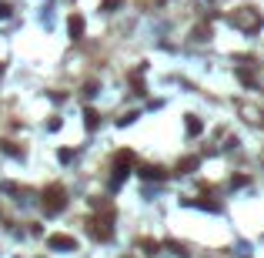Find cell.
Listing matches in <instances>:
<instances>
[{"mask_svg": "<svg viewBox=\"0 0 264 258\" xmlns=\"http://www.w3.org/2000/svg\"><path fill=\"white\" fill-rule=\"evenodd\" d=\"M64 188H60V184H54V188L47 191L44 194V212L47 214H57V212H64Z\"/></svg>", "mask_w": 264, "mask_h": 258, "instance_id": "obj_1", "label": "cell"}, {"mask_svg": "<svg viewBox=\"0 0 264 258\" xmlns=\"http://www.w3.org/2000/svg\"><path fill=\"white\" fill-rule=\"evenodd\" d=\"M47 248H54V252H77V238H70V235H50V238H47Z\"/></svg>", "mask_w": 264, "mask_h": 258, "instance_id": "obj_2", "label": "cell"}, {"mask_svg": "<svg viewBox=\"0 0 264 258\" xmlns=\"http://www.w3.org/2000/svg\"><path fill=\"white\" fill-rule=\"evenodd\" d=\"M90 235L100 238V242H107L110 238V224L107 222H90Z\"/></svg>", "mask_w": 264, "mask_h": 258, "instance_id": "obj_3", "label": "cell"}, {"mask_svg": "<svg viewBox=\"0 0 264 258\" xmlns=\"http://www.w3.org/2000/svg\"><path fill=\"white\" fill-rule=\"evenodd\" d=\"M67 30H70L74 40H80V37H84V17H70V20H67Z\"/></svg>", "mask_w": 264, "mask_h": 258, "instance_id": "obj_4", "label": "cell"}, {"mask_svg": "<svg viewBox=\"0 0 264 258\" xmlns=\"http://www.w3.org/2000/svg\"><path fill=\"white\" fill-rule=\"evenodd\" d=\"M187 131H191V134H198V131H201V121H198V118H187Z\"/></svg>", "mask_w": 264, "mask_h": 258, "instance_id": "obj_5", "label": "cell"}, {"mask_svg": "<svg viewBox=\"0 0 264 258\" xmlns=\"http://www.w3.org/2000/svg\"><path fill=\"white\" fill-rule=\"evenodd\" d=\"M84 118H87V128H90V131H94V128H97V111H87V114H84Z\"/></svg>", "mask_w": 264, "mask_h": 258, "instance_id": "obj_6", "label": "cell"}, {"mask_svg": "<svg viewBox=\"0 0 264 258\" xmlns=\"http://www.w3.org/2000/svg\"><path fill=\"white\" fill-rule=\"evenodd\" d=\"M144 174H147V178H164V171H161V168H147Z\"/></svg>", "mask_w": 264, "mask_h": 258, "instance_id": "obj_7", "label": "cell"}, {"mask_svg": "<svg viewBox=\"0 0 264 258\" xmlns=\"http://www.w3.org/2000/svg\"><path fill=\"white\" fill-rule=\"evenodd\" d=\"M117 4H121V0H104V10H114Z\"/></svg>", "mask_w": 264, "mask_h": 258, "instance_id": "obj_8", "label": "cell"}, {"mask_svg": "<svg viewBox=\"0 0 264 258\" xmlns=\"http://www.w3.org/2000/svg\"><path fill=\"white\" fill-rule=\"evenodd\" d=\"M7 14H10V7H7V4H0V17H7Z\"/></svg>", "mask_w": 264, "mask_h": 258, "instance_id": "obj_9", "label": "cell"}]
</instances>
